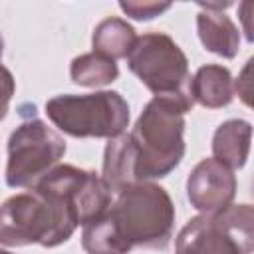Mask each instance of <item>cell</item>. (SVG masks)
I'll return each instance as SVG.
<instances>
[{
    "label": "cell",
    "instance_id": "obj_15",
    "mask_svg": "<svg viewBox=\"0 0 254 254\" xmlns=\"http://www.w3.org/2000/svg\"><path fill=\"white\" fill-rule=\"evenodd\" d=\"M81 246L87 254H129L133 248L121 238L113 220L105 212L97 220L83 226Z\"/></svg>",
    "mask_w": 254,
    "mask_h": 254
},
{
    "label": "cell",
    "instance_id": "obj_5",
    "mask_svg": "<svg viewBox=\"0 0 254 254\" xmlns=\"http://www.w3.org/2000/svg\"><path fill=\"white\" fill-rule=\"evenodd\" d=\"M46 115L69 137L113 139L129 125V103L117 91L56 95L46 101Z\"/></svg>",
    "mask_w": 254,
    "mask_h": 254
},
{
    "label": "cell",
    "instance_id": "obj_20",
    "mask_svg": "<svg viewBox=\"0 0 254 254\" xmlns=\"http://www.w3.org/2000/svg\"><path fill=\"white\" fill-rule=\"evenodd\" d=\"M250 192H252V196H254V179H252V183H250Z\"/></svg>",
    "mask_w": 254,
    "mask_h": 254
},
{
    "label": "cell",
    "instance_id": "obj_16",
    "mask_svg": "<svg viewBox=\"0 0 254 254\" xmlns=\"http://www.w3.org/2000/svg\"><path fill=\"white\" fill-rule=\"evenodd\" d=\"M224 232L238 246L240 254L254 252V206L252 204H230L226 210L214 214Z\"/></svg>",
    "mask_w": 254,
    "mask_h": 254
},
{
    "label": "cell",
    "instance_id": "obj_4",
    "mask_svg": "<svg viewBox=\"0 0 254 254\" xmlns=\"http://www.w3.org/2000/svg\"><path fill=\"white\" fill-rule=\"evenodd\" d=\"M129 69L155 97H169L189 111L194 105L190 91L189 60L177 42L163 32H149L137 38L129 58Z\"/></svg>",
    "mask_w": 254,
    "mask_h": 254
},
{
    "label": "cell",
    "instance_id": "obj_18",
    "mask_svg": "<svg viewBox=\"0 0 254 254\" xmlns=\"http://www.w3.org/2000/svg\"><path fill=\"white\" fill-rule=\"evenodd\" d=\"M234 93L246 107L254 109V56L240 69V73L234 81Z\"/></svg>",
    "mask_w": 254,
    "mask_h": 254
},
{
    "label": "cell",
    "instance_id": "obj_9",
    "mask_svg": "<svg viewBox=\"0 0 254 254\" xmlns=\"http://www.w3.org/2000/svg\"><path fill=\"white\" fill-rule=\"evenodd\" d=\"M175 254H240V250L214 214H198L181 228Z\"/></svg>",
    "mask_w": 254,
    "mask_h": 254
},
{
    "label": "cell",
    "instance_id": "obj_12",
    "mask_svg": "<svg viewBox=\"0 0 254 254\" xmlns=\"http://www.w3.org/2000/svg\"><path fill=\"white\" fill-rule=\"evenodd\" d=\"M194 103L206 109L226 107L234 97V81L228 67L218 64H206L196 69L190 81Z\"/></svg>",
    "mask_w": 254,
    "mask_h": 254
},
{
    "label": "cell",
    "instance_id": "obj_21",
    "mask_svg": "<svg viewBox=\"0 0 254 254\" xmlns=\"http://www.w3.org/2000/svg\"><path fill=\"white\" fill-rule=\"evenodd\" d=\"M0 254H12V252H8V250H2V252H0Z\"/></svg>",
    "mask_w": 254,
    "mask_h": 254
},
{
    "label": "cell",
    "instance_id": "obj_19",
    "mask_svg": "<svg viewBox=\"0 0 254 254\" xmlns=\"http://www.w3.org/2000/svg\"><path fill=\"white\" fill-rule=\"evenodd\" d=\"M238 18H240L246 42L254 44V2H240L238 4Z\"/></svg>",
    "mask_w": 254,
    "mask_h": 254
},
{
    "label": "cell",
    "instance_id": "obj_10",
    "mask_svg": "<svg viewBox=\"0 0 254 254\" xmlns=\"http://www.w3.org/2000/svg\"><path fill=\"white\" fill-rule=\"evenodd\" d=\"M196 32H198L200 44L208 52L224 60H232L240 50L238 28L222 10L202 8L196 16Z\"/></svg>",
    "mask_w": 254,
    "mask_h": 254
},
{
    "label": "cell",
    "instance_id": "obj_14",
    "mask_svg": "<svg viewBox=\"0 0 254 254\" xmlns=\"http://www.w3.org/2000/svg\"><path fill=\"white\" fill-rule=\"evenodd\" d=\"M69 75H71V81L77 85L101 87V85H109L117 79L119 67L113 60H109L97 52H89V54H81V56L73 58V62L69 65Z\"/></svg>",
    "mask_w": 254,
    "mask_h": 254
},
{
    "label": "cell",
    "instance_id": "obj_3",
    "mask_svg": "<svg viewBox=\"0 0 254 254\" xmlns=\"http://www.w3.org/2000/svg\"><path fill=\"white\" fill-rule=\"evenodd\" d=\"M107 214L131 248L165 250L173 238L175 204L155 183H137L119 190Z\"/></svg>",
    "mask_w": 254,
    "mask_h": 254
},
{
    "label": "cell",
    "instance_id": "obj_2",
    "mask_svg": "<svg viewBox=\"0 0 254 254\" xmlns=\"http://www.w3.org/2000/svg\"><path fill=\"white\" fill-rule=\"evenodd\" d=\"M50 204L56 224V246L69 240L75 228L103 216L111 206V190L95 171L58 165L34 187Z\"/></svg>",
    "mask_w": 254,
    "mask_h": 254
},
{
    "label": "cell",
    "instance_id": "obj_7",
    "mask_svg": "<svg viewBox=\"0 0 254 254\" xmlns=\"http://www.w3.org/2000/svg\"><path fill=\"white\" fill-rule=\"evenodd\" d=\"M0 242L2 246L42 244L46 248H56L54 214L36 189L4 200L0 214Z\"/></svg>",
    "mask_w": 254,
    "mask_h": 254
},
{
    "label": "cell",
    "instance_id": "obj_6",
    "mask_svg": "<svg viewBox=\"0 0 254 254\" xmlns=\"http://www.w3.org/2000/svg\"><path fill=\"white\" fill-rule=\"evenodd\" d=\"M65 153V141L42 119L22 121L8 139L6 185L12 189H34L56 169Z\"/></svg>",
    "mask_w": 254,
    "mask_h": 254
},
{
    "label": "cell",
    "instance_id": "obj_1",
    "mask_svg": "<svg viewBox=\"0 0 254 254\" xmlns=\"http://www.w3.org/2000/svg\"><path fill=\"white\" fill-rule=\"evenodd\" d=\"M185 113L189 109L169 97H153L135 121L129 143L137 183H151L175 171L185 157Z\"/></svg>",
    "mask_w": 254,
    "mask_h": 254
},
{
    "label": "cell",
    "instance_id": "obj_8",
    "mask_svg": "<svg viewBox=\"0 0 254 254\" xmlns=\"http://www.w3.org/2000/svg\"><path fill=\"white\" fill-rule=\"evenodd\" d=\"M236 194V177L232 169L220 161L202 159L194 165L187 179V196L190 206L202 214H218L226 210Z\"/></svg>",
    "mask_w": 254,
    "mask_h": 254
},
{
    "label": "cell",
    "instance_id": "obj_13",
    "mask_svg": "<svg viewBox=\"0 0 254 254\" xmlns=\"http://www.w3.org/2000/svg\"><path fill=\"white\" fill-rule=\"evenodd\" d=\"M137 42L135 28L123 20V18H105L101 20L91 36L93 52L109 58V60H121L129 58L133 46Z\"/></svg>",
    "mask_w": 254,
    "mask_h": 254
},
{
    "label": "cell",
    "instance_id": "obj_11",
    "mask_svg": "<svg viewBox=\"0 0 254 254\" xmlns=\"http://www.w3.org/2000/svg\"><path fill=\"white\" fill-rule=\"evenodd\" d=\"M252 125L246 119H228L212 135V155L228 169H242L248 161Z\"/></svg>",
    "mask_w": 254,
    "mask_h": 254
},
{
    "label": "cell",
    "instance_id": "obj_17",
    "mask_svg": "<svg viewBox=\"0 0 254 254\" xmlns=\"http://www.w3.org/2000/svg\"><path fill=\"white\" fill-rule=\"evenodd\" d=\"M119 8L133 20H153L171 8V2H141V0H121Z\"/></svg>",
    "mask_w": 254,
    "mask_h": 254
}]
</instances>
